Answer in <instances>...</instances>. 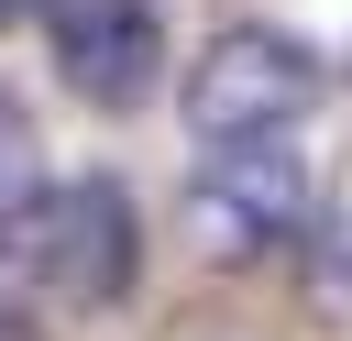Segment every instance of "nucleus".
<instances>
[{
  "label": "nucleus",
  "mask_w": 352,
  "mask_h": 341,
  "mask_svg": "<svg viewBox=\"0 0 352 341\" xmlns=\"http://www.w3.org/2000/svg\"><path fill=\"white\" fill-rule=\"evenodd\" d=\"M319 44H297L286 22H220L187 66V143H286L319 110Z\"/></svg>",
  "instance_id": "1"
},
{
  "label": "nucleus",
  "mask_w": 352,
  "mask_h": 341,
  "mask_svg": "<svg viewBox=\"0 0 352 341\" xmlns=\"http://www.w3.org/2000/svg\"><path fill=\"white\" fill-rule=\"evenodd\" d=\"M187 253L242 275V264H275L286 242H308V165L286 143H220L198 176H187Z\"/></svg>",
  "instance_id": "2"
},
{
  "label": "nucleus",
  "mask_w": 352,
  "mask_h": 341,
  "mask_svg": "<svg viewBox=\"0 0 352 341\" xmlns=\"http://www.w3.org/2000/svg\"><path fill=\"white\" fill-rule=\"evenodd\" d=\"M33 275H44V297H55V308H121V297L143 286V198H132L110 165L66 176V187L44 198Z\"/></svg>",
  "instance_id": "3"
},
{
  "label": "nucleus",
  "mask_w": 352,
  "mask_h": 341,
  "mask_svg": "<svg viewBox=\"0 0 352 341\" xmlns=\"http://www.w3.org/2000/svg\"><path fill=\"white\" fill-rule=\"evenodd\" d=\"M55 77H66L77 110L132 121L165 88V22H154V0H55Z\"/></svg>",
  "instance_id": "4"
},
{
  "label": "nucleus",
  "mask_w": 352,
  "mask_h": 341,
  "mask_svg": "<svg viewBox=\"0 0 352 341\" xmlns=\"http://www.w3.org/2000/svg\"><path fill=\"white\" fill-rule=\"evenodd\" d=\"M44 198H55V176H44V143H33L22 121H0V253H33V231H44Z\"/></svg>",
  "instance_id": "5"
},
{
  "label": "nucleus",
  "mask_w": 352,
  "mask_h": 341,
  "mask_svg": "<svg viewBox=\"0 0 352 341\" xmlns=\"http://www.w3.org/2000/svg\"><path fill=\"white\" fill-rule=\"evenodd\" d=\"M165 341H253V330H231V319H176Z\"/></svg>",
  "instance_id": "6"
},
{
  "label": "nucleus",
  "mask_w": 352,
  "mask_h": 341,
  "mask_svg": "<svg viewBox=\"0 0 352 341\" xmlns=\"http://www.w3.org/2000/svg\"><path fill=\"white\" fill-rule=\"evenodd\" d=\"M0 341H44V319H22V308H0Z\"/></svg>",
  "instance_id": "7"
},
{
  "label": "nucleus",
  "mask_w": 352,
  "mask_h": 341,
  "mask_svg": "<svg viewBox=\"0 0 352 341\" xmlns=\"http://www.w3.org/2000/svg\"><path fill=\"white\" fill-rule=\"evenodd\" d=\"M22 11H33V0H0V33H11V22H22Z\"/></svg>",
  "instance_id": "8"
},
{
  "label": "nucleus",
  "mask_w": 352,
  "mask_h": 341,
  "mask_svg": "<svg viewBox=\"0 0 352 341\" xmlns=\"http://www.w3.org/2000/svg\"><path fill=\"white\" fill-rule=\"evenodd\" d=\"M341 66H352V55H341Z\"/></svg>",
  "instance_id": "9"
}]
</instances>
